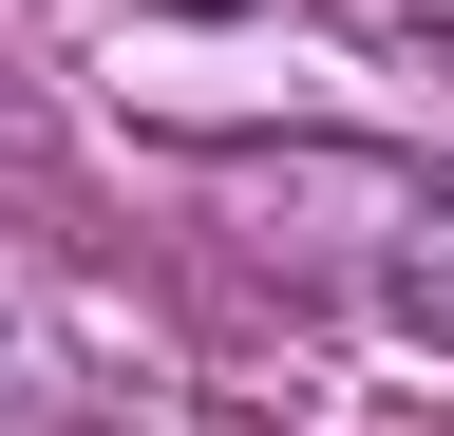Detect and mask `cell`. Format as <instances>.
Here are the masks:
<instances>
[{"label":"cell","instance_id":"1","mask_svg":"<svg viewBox=\"0 0 454 436\" xmlns=\"http://www.w3.org/2000/svg\"><path fill=\"white\" fill-rule=\"evenodd\" d=\"M360 209L379 228H340V285H379L417 342L454 361V190H417V171H360Z\"/></svg>","mask_w":454,"mask_h":436}]
</instances>
